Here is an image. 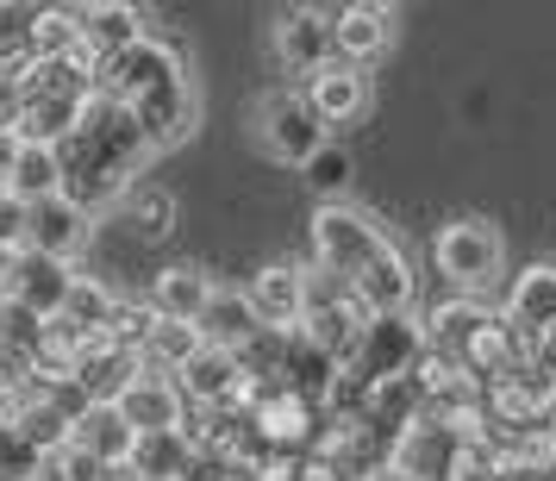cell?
Segmentation results:
<instances>
[{"mask_svg": "<svg viewBox=\"0 0 556 481\" xmlns=\"http://www.w3.org/2000/svg\"><path fill=\"white\" fill-rule=\"evenodd\" d=\"M313 269L331 276V281H344L376 319H401L406 306H413L406 251L369 219V213H356L351 201L313 213Z\"/></svg>", "mask_w": 556, "mask_h": 481, "instance_id": "1", "label": "cell"}, {"mask_svg": "<svg viewBox=\"0 0 556 481\" xmlns=\"http://www.w3.org/2000/svg\"><path fill=\"white\" fill-rule=\"evenodd\" d=\"M156 151H151V138H144V126L131 119V106L94 94L88 113H81L76 138L63 144V201H76L94 219L101 206L126 201L131 188H138V169Z\"/></svg>", "mask_w": 556, "mask_h": 481, "instance_id": "2", "label": "cell"}, {"mask_svg": "<svg viewBox=\"0 0 556 481\" xmlns=\"http://www.w3.org/2000/svg\"><path fill=\"white\" fill-rule=\"evenodd\" d=\"M431 263H438V276L463 288V294H481L488 281L501 276L506 263V238L494 219H476V213H463V219H444L438 238H431Z\"/></svg>", "mask_w": 556, "mask_h": 481, "instance_id": "3", "label": "cell"}, {"mask_svg": "<svg viewBox=\"0 0 556 481\" xmlns=\"http://www.w3.org/2000/svg\"><path fill=\"white\" fill-rule=\"evenodd\" d=\"M256 138H263V151L276 156V163H288V169H306V163L331 144V131H326V119L313 113L306 88H276V94H263V101H256Z\"/></svg>", "mask_w": 556, "mask_h": 481, "instance_id": "4", "label": "cell"}, {"mask_svg": "<svg viewBox=\"0 0 556 481\" xmlns=\"http://www.w3.org/2000/svg\"><path fill=\"white\" fill-rule=\"evenodd\" d=\"M176 81H188V63H181V51L169 45V38H138L126 56H113L101 69V94L119 106H144L151 94H163V88H176Z\"/></svg>", "mask_w": 556, "mask_h": 481, "instance_id": "5", "label": "cell"}, {"mask_svg": "<svg viewBox=\"0 0 556 481\" xmlns=\"http://www.w3.org/2000/svg\"><path fill=\"white\" fill-rule=\"evenodd\" d=\"M276 63L288 76H326L338 63V31H331L326 7H288L276 20Z\"/></svg>", "mask_w": 556, "mask_h": 481, "instance_id": "6", "label": "cell"}, {"mask_svg": "<svg viewBox=\"0 0 556 481\" xmlns=\"http://www.w3.org/2000/svg\"><path fill=\"white\" fill-rule=\"evenodd\" d=\"M244 294H251L256 326L294 338L301 319H306V301H313V269H301V263H263Z\"/></svg>", "mask_w": 556, "mask_h": 481, "instance_id": "7", "label": "cell"}, {"mask_svg": "<svg viewBox=\"0 0 556 481\" xmlns=\"http://www.w3.org/2000/svg\"><path fill=\"white\" fill-rule=\"evenodd\" d=\"M76 269L63 263V256H45V251H20V263H13V281H7V301H20L26 313H38L45 326L51 319H63V306H70V294H76Z\"/></svg>", "mask_w": 556, "mask_h": 481, "instance_id": "8", "label": "cell"}, {"mask_svg": "<svg viewBox=\"0 0 556 481\" xmlns=\"http://www.w3.org/2000/svg\"><path fill=\"white\" fill-rule=\"evenodd\" d=\"M506 331L519 344H556V263H531L506 294Z\"/></svg>", "mask_w": 556, "mask_h": 481, "instance_id": "9", "label": "cell"}, {"mask_svg": "<svg viewBox=\"0 0 556 481\" xmlns=\"http://www.w3.org/2000/svg\"><path fill=\"white\" fill-rule=\"evenodd\" d=\"M76 26H81V56L106 69L113 56H126L138 38H151L138 7H119V0H101V7H76Z\"/></svg>", "mask_w": 556, "mask_h": 481, "instance_id": "10", "label": "cell"}, {"mask_svg": "<svg viewBox=\"0 0 556 481\" xmlns=\"http://www.w3.org/2000/svg\"><path fill=\"white\" fill-rule=\"evenodd\" d=\"M219 301V281L206 276L201 263H169V269H156L151 281V306L156 319H181V326H201L206 306Z\"/></svg>", "mask_w": 556, "mask_h": 481, "instance_id": "11", "label": "cell"}, {"mask_svg": "<svg viewBox=\"0 0 556 481\" xmlns=\"http://www.w3.org/2000/svg\"><path fill=\"white\" fill-rule=\"evenodd\" d=\"M331 31H338V63H376L394 45V13L376 0H356V7H331Z\"/></svg>", "mask_w": 556, "mask_h": 481, "instance_id": "12", "label": "cell"}, {"mask_svg": "<svg viewBox=\"0 0 556 481\" xmlns=\"http://www.w3.org/2000/svg\"><path fill=\"white\" fill-rule=\"evenodd\" d=\"M119 413H126V426L138 431V438H151V431H181L188 426V401H181L176 376H144L126 388V401H119Z\"/></svg>", "mask_w": 556, "mask_h": 481, "instance_id": "13", "label": "cell"}, {"mask_svg": "<svg viewBox=\"0 0 556 481\" xmlns=\"http://www.w3.org/2000/svg\"><path fill=\"white\" fill-rule=\"evenodd\" d=\"M138 376H144V356L126 351V344H106V338L76 363L81 394H88L94 406H119V401H126V388H131Z\"/></svg>", "mask_w": 556, "mask_h": 481, "instance_id": "14", "label": "cell"}, {"mask_svg": "<svg viewBox=\"0 0 556 481\" xmlns=\"http://www.w3.org/2000/svg\"><path fill=\"white\" fill-rule=\"evenodd\" d=\"M306 101H313V113L331 126H356L363 113H369V76L356 69V63H331L326 76L306 81Z\"/></svg>", "mask_w": 556, "mask_h": 481, "instance_id": "15", "label": "cell"}, {"mask_svg": "<svg viewBox=\"0 0 556 481\" xmlns=\"http://www.w3.org/2000/svg\"><path fill=\"white\" fill-rule=\"evenodd\" d=\"M88 244V213H81L76 201H45V206H31L26 213V251H45V256H70Z\"/></svg>", "mask_w": 556, "mask_h": 481, "instance_id": "16", "label": "cell"}, {"mask_svg": "<svg viewBox=\"0 0 556 481\" xmlns=\"http://www.w3.org/2000/svg\"><path fill=\"white\" fill-rule=\"evenodd\" d=\"M76 444L94 456L101 469H119V463H131V451H138V431L126 426L119 406H88L76 419Z\"/></svg>", "mask_w": 556, "mask_h": 481, "instance_id": "17", "label": "cell"}, {"mask_svg": "<svg viewBox=\"0 0 556 481\" xmlns=\"http://www.w3.org/2000/svg\"><path fill=\"white\" fill-rule=\"evenodd\" d=\"M7 194L26 206H45L63 194V151H51V144H20V156H13V169H7Z\"/></svg>", "mask_w": 556, "mask_h": 481, "instance_id": "18", "label": "cell"}, {"mask_svg": "<svg viewBox=\"0 0 556 481\" xmlns=\"http://www.w3.org/2000/svg\"><path fill=\"white\" fill-rule=\"evenodd\" d=\"M201 338L219 344V351H251L256 338H263V326H256V313H251V294L219 288V301L206 306V319H201Z\"/></svg>", "mask_w": 556, "mask_h": 481, "instance_id": "19", "label": "cell"}, {"mask_svg": "<svg viewBox=\"0 0 556 481\" xmlns=\"http://www.w3.org/2000/svg\"><path fill=\"white\" fill-rule=\"evenodd\" d=\"M113 313H119V294H113L106 281L81 276V281H76V294H70V306H63V319H56V326H63V331H76L81 344H101L106 326H113Z\"/></svg>", "mask_w": 556, "mask_h": 481, "instance_id": "20", "label": "cell"}, {"mask_svg": "<svg viewBox=\"0 0 556 481\" xmlns=\"http://www.w3.org/2000/svg\"><path fill=\"white\" fill-rule=\"evenodd\" d=\"M131 469L144 481H188V469H194V438L188 431H151V438H138Z\"/></svg>", "mask_w": 556, "mask_h": 481, "instance_id": "21", "label": "cell"}, {"mask_svg": "<svg viewBox=\"0 0 556 481\" xmlns=\"http://www.w3.org/2000/svg\"><path fill=\"white\" fill-rule=\"evenodd\" d=\"M206 351V338L201 326H181V319H156L151 338H144V369L151 376H181L194 356Z\"/></svg>", "mask_w": 556, "mask_h": 481, "instance_id": "22", "label": "cell"}, {"mask_svg": "<svg viewBox=\"0 0 556 481\" xmlns=\"http://www.w3.org/2000/svg\"><path fill=\"white\" fill-rule=\"evenodd\" d=\"M81 56L76 7H31V63H63Z\"/></svg>", "mask_w": 556, "mask_h": 481, "instance_id": "23", "label": "cell"}, {"mask_svg": "<svg viewBox=\"0 0 556 481\" xmlns=\"http://www.w3.org/2000/svg\"><path fill=\"white\" fill-rule=\"evenodd\" d=\"M119 206H126L131 231H138L144 244H156V238H169V231H176V194H169V188H156V181H138Z\"/></svg>", "mask_w": 556, "mask_h": 481, "instance_id": "24", "label": "cell"}, {"mask_svg": "<svg viewBox=\"0 0 556 481\" xmlns=\"http://www.w3.org/2000/svg\"><path fill=\"white\" fill-rule=\"evenodd\" d=\"M45 338H51V326H45L38 313H26L20 301H7V294H0V356H20V363H38V351H45Z\"/></svg>", "mask_w": 556, "mask_h": 481, "instance_id": "25", "label": "cell"}, {"mask_svg": "<svg viewBox=\"0 0 556 481\" xmlns=\"http://www.w3.org/2000/svg\"><path fill=\"white\" fill-rule=\"evenodd\" d=\"M306 188H313V194H326V206H338V194L351 188V151L326 144V151L306 163Z\"/></svg>", "mask_w": 556, "mask_h": 481, "instance_id": "26", "label": "cell"}, {"mask_svg": "<svg viewBox=\"0 0 556 481\" xmlns=\"http://www.w3.org/2000/svg\"><path fill=\"white\" fill-rule=\"evenodd\" d=\"M101 476H106V469L81 451L76 438H70V444H56V451L38 463V481H101Z\"/></svg>", "mask_w": 556, "mask_h": 481, "instance_id": "27", "label": "cell"}, {"mask_svg": "<svg viewBox=\"0 0 556 481\" xmlns=\"http://www.w3.org/2000/svg\"><path fill=\"white\" fill-rule=\"evenodd\" d=\"M45 451L20 438V426H0V481H38Z\"/></svg>", "mask_w": 556, "mask_h": 481, "instance_id": "28", "label": "cell"}, {"mask_svg": "<svg viewBox=\"0 0 556 481\" xmlns=\"http://www.w3.org/2000/svg\"><path fill=\"white\" fill-rule=\"evenodd\" d=\"M26 201H13L7 188H0V244H13V251H26Z\"/></svg>", "mask_w": 556, "mask_h": 481, "instance_id": "29", "label": "cell"}, {"mask_svg": "<svg viewBox=\"0 0 556 481\" xmlns=\"http://www.w3.org/2000/svg\"><path fill=\"white\" fill-rule=\"evenodd\" d=\"M363 481H419L413 469H401V463H381V469H369Z\"/></svg>", "mask_w": 556, "mask_h": 481, "instance_id": "30", "label": "cell"}, {"mask_svg": "<svg viewBox=\"0 0 556 481\" xmlns=\"http://www.w3.org/2000/svg\"><path fill=\"white\" fill-rule=\"evenodd\" d=\"M101 481H144V476H138V469H131V463H119V469H106Z\"/></svg>", "mask_w": 556, "mask_h": 481, "instance_id": "31", "label": "cell"}, {"mask_svg": "<svg viewBox=\"0 0 556 481\" xmlns=\"http://www.w3.org/2000/svg\"><path fill=\"white\" fill-rule=\"evenodd\" d=\"M0 426H7V406H0Z\"/></svg>", "mask_w": 556, "mask_h": 481, "instance_id": "32", "label": "cell"}]
</instances>
